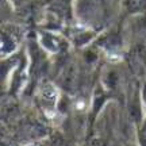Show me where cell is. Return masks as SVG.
<instances>
[{
  "instance_id": "obj_1",
  "label": "cell",
  "mask_w": 146,
  "mask_h": 146,
  "mask_svg": "<svg viewBox=\"0 0 146 146\" xmlns=\"http://www.w3.org/2000/svg\"><path fill=\"white\" fill-rule=\"evenodd\" d=\"M27 146H36V145H33V143H31V145H27Z\"/></svg>"
}]
</instances>
